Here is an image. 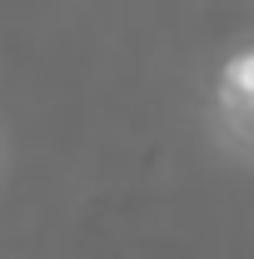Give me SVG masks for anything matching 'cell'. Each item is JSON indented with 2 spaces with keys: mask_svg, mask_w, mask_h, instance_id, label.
I'll list each match as a JSON object with an SVG mask.
<instances>
[{
  "mask_svg": "<svg viewBox=\"0 0 254 259\" xmlns=\"http://www.w3.org/2000/svg\"><path fill=\"white\" fill-rule=\"evenodd\" d=\"M220 85H224V95L234 100V105H254V45L224 60Z\"/></svg>",
  "mask_w": 254,
  "mask_h": 259,
  "instance_id": "6da1fadb",
  "label": "cell"
}]
</instances>
